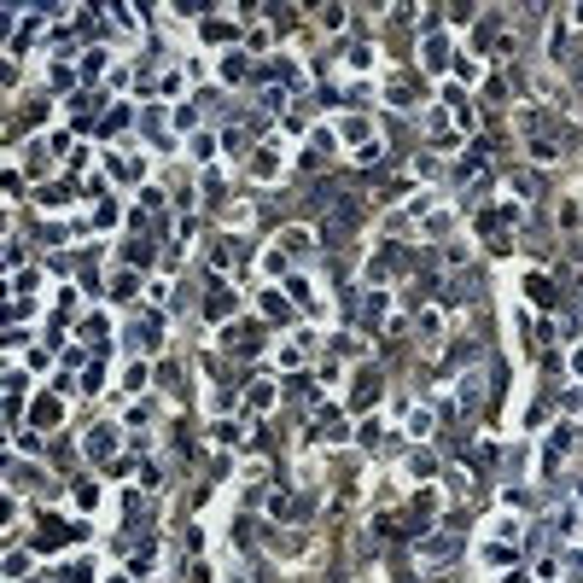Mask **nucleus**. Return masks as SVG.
Instances as JSON below:
<instances>
[{
  "mask_svg": "<svg viewBox=\"0 0 583 583\" xmlns=\"http://www.w3.org/2000/svg\"><path fill=\"white\" fill-rule=\"evenodd\" d=\"M478 47H496V53H514V35L502 30V18H490V23L478 30Z\"/></svg>",
  "mask_w": 583,
  "mask_h": 583,
  "instance_id": "f257e3e1",
  "label": "nucleus"
},
{
  "mask_svg": "<svg viewBox=\"0 0 583 583\" xmlns=\"http://www.w3.org/2000/svg\"><path fill=\"white\" fill-rule=\"evenodd\" d=\"M525 298H531V304H537V309H548V304H554V286H548V280H537V275H531V280H525Z\"/></svg>",
  "mask_w": 583,
  "mask_h": 583,
  "instance_id": "f03ea898",
  "label": "nucleus"
},
{
  "mask_svg": "<svg viewBox=\"0 0 583 583\" xmlns=\"http://www.w3.org/2000/svg\"><path fill=\"white\" fill-rule=\"evenodd\" d=\"M251 169H257L262 181H275V175H280V158H275V152H257V158H251Z\"/></svg>",
  "mask_w": 583,
  "mask_h": 583,
  "instance_id": "7ed1b4c3",
  "label": "nucleus"
},
{
  "mask_svg": "<svg viewBox=\"0 0 583 583\" xmlns=\"http://www.w3.org/2000/svg\"><path fill=\"white\" fill-rule=\"evenodd\" d=\"M531 152H537V163H554V158H560V146H554V140H531Z\"/></svg>",
  "mask_w": 583,
  "mask_h": 583,
  "instance_id": "20e7f679",
  "label": "nucleus"
},
{
  "mask_svg": "<svg viewBox=\"0 0 583 583\" xmlns=\"http://www.w3.org/2000/svg\"><path fill=\"white\" fill-rule=\"evenodd\" d=\"M88 449H93V455H105V449H111V426H100V432H93V437H88Z\"/></svg>",
  "mask_w": 583,
  "mask_h": 583,
  "instance_id": "39448f33",
  "label": "nucleus"
},
{
  "mask_svg": "<svg viewBox=\"0 0 583 583\" xmlns=\"http://www.w3.org/2000/svg\"><path fill=\"white\" fill-rule=\"evenodd\" d=\"M246 397H251V408H269V403H275V391H269V385H251Z\"/></svg>",
  "mask_w": 583,
  "mask_h": 583,
  "instance_id": "423d86ee",
  "label": "nucleus"
}]
</instances>
